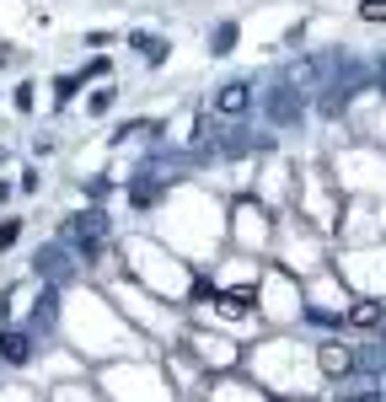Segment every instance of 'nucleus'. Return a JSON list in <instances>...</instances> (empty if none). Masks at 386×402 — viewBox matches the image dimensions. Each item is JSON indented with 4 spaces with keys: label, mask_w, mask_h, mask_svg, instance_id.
<instances>
[{
    "label": "nucleus",
    "mask_w": 386,
    "mask_h": 402,
    "mask_svg": "<svg viewBox=\"0 0 386 402\" xmlns=\"http://www.w3.org/2000/svg\"><path fill=\"white\" fill-rule=\"evenodd\" d=\"M33 354V333H0V360L6 365H27Z\"/></svg>",
    "instance_id": "2"
},
{
    "label": "nucleus",
    "mask_w": 386,
    "mask_h": 402,
    "mask_svg": "<svg viewBox=\"0 0 386 402\" xmlns=\"http://www.w3.org/2000/svg\"><path fill=\"white\" fill-rule=\"evenodd\" d=\"M381 317H386V306H376V301H360L354 311H349V322H354V327H376Z\"/></svg>",
    "instance_id": "4"
},
{
    "label": "nucleus",
    "mask_w": 386,
    "mask_h": 402,
    "mask_svg": "<svg viewBox=\"0 0 386 402\" xmlns=\"http://www.w3.org/2000/svg\"><path fill=\"white\" fill-rule=\"evenodd\" d=\"M161 199V188H156V182H140V188H134V204H156Z\"/></svg>",
    "instance_id": "8"
},
{
    "label": "nucleus",
    "mask_w": 386,
    "mask_h": 402,
    "mask_svg": "<svg viewBox=\"0 0 386 402\" xmlns=\"http://www.w3.org/2000/svg\"><path fill=\"white\" fill-rule=\"evenodd\" d=\"M247 102H252V86L247 80H231V86H220V97H215V113L236 119V113H247Z\"/></svg>",
    "instance_id": "1"
},
{
    "label": "nucleus",
    "mask_w": 386,
    "mask_h": 402,
    "mask_svg": "<svg viewBox=\"0 0 386 402\" xmlns=\"http://www.w3.org/2000/svg\"><path fill=\"white\" fill-rule=\"evenodd\" d=\"M349 365H354V354H349L344 343H322V370L327 376H344Z\"/></svg>",
    "instance_id": "3"
},
{
    "label": "nucleus",
    "mask_w": 386,
    "mask_h": 402,
    "mask_svg": "<svg viewBox=\"0 0 386 402\" xmlns=\"http://www.w3.org/2000/svg\"><path fill=\"white\" fill-rule=\"evenodd\" d=\"M6 199H11V188H6V182H0V204H6Z\"/></svg>",
    "instance_id": "11"
},
{
    "label": "nucleus",
    "mask_w": 386,
    "mask_h": 402,
    "mask_svg": "<svg viewBox=\"0 0 386 402\" xmlns=\"http://www.w3.org/2000/svg\"><path fill=\"white\" fill-rule=\"evenodd\" d=\"M17 236H21V225H17V220H6V225H0V252H6V247H11Z\"/></svg>",
    "instance_id": "9"
},
{
    "label": "nucleus",
    "mask_w": 386,
    "mask_h": 402,
    "mask_svg": "<svg viewBox=\"0 0 386 402\" xmlns=\"http://www.w3.org/2000/svg\"><path fill=\"white\" fill-rule=\"evenodd\" d=\"M76 86H81L76 76H60V102H70V97H76Z\"/></svg>",
    "instance_id": "10"
},
{
    "label": "nucleus",
    "mask_w": 386,
    "mask_h": 402,
    "mask_svg": "<svg viewBox=\"0 0 386 402\" xmlns=\"http://www.w3.org/2000/svg\"><path fill=\"white\" fill-rule=\"evenodd\" d=\"M231 43H236V27L220 21V27H215V54H231Z\"/></svg>",
    "instance_id": "5"
},
{
    "label": "nucleus",
    "mask_w": 386,
    "mask_h": 402,
    "mask_svg": "<svg viewBox=\"0 0 386 402\" xmlns=\"http://www.w3.org/2000/svg\"><path fill=\"white\" fill-rule=\"evenodd\" d=\"M6 60H11V54H6V43H0V64H6Z\"/></svg>",
    "instance_id": "12"
},
{
    "label": "nucleus",
    "mask_w": 386,
    "mask_h": 402,
    "mask_svg": "<svg viewBox=\"0 0 386 402\" xmlns=\"http://www.w3.org/2000/svg\"><path fill=\"white\" fill-rule=\"evenodd\" d=\"M225 311H231V317H247V311H252V295H247V290L225 295Z\"/></svg>",
    "instance_id": "6"
},
{
    "label": "nucleus",
    "mask_w": 386,
    "mask_h": 402,
    "mask_svg": "<svg viewBox=\"0 0 386 402\" xmlns=\"http://www.w3.org/2000/svg\"><path fill=\"white\" fill-rule=\"evenodd\" d=\"M360 17L365 21H386V0H360Z\"/></svg>",
    "instance_id": "7"
}]
</instances>
